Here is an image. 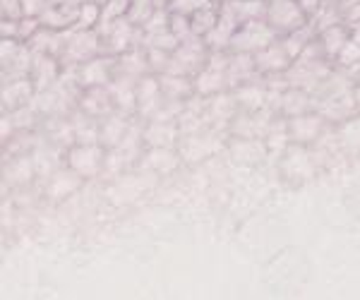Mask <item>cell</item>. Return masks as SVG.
<instances>
[{
    "label": "cell",
    "instance_id": "4",
    "mask_svg": "<svg viewBox=\"0 0 360 300\" xmlns=\"http://www.w3.org/2000/svg\"><path fill=\"white\" fill-rule=\"evenodd\" d=\"M96 56H101V37L96 29H70L65 48L60 53L63 65H82Z\"/></svg>",
    "mask_w": 360,
    "mask_h": 300
},
{
    "label": "cell",
    "instance_id": "15",
    "mask_svg": "<svg viewBox=\"0 0 360 300\" xmlns=\"http://www.w3.org/2000/svg\"><path fill=\"white\" fill-rule=\"evenodd\" d=\"M79 17V5L77 3H65V5H49L39 20H41L44 27L56 29V32H68V29H75Z\"/></svg>",
    "mask_w": 360,
    "mask_h": 300
},
{
    "label": "cell",
    "instance_id": "9",
    "mask_svg": "<svg viewBox=\"0 0 360 300\" xmlns=\"http://www.w3.org/2000/svg\"><path fill=\"white\" fill-rule=\"evenodd\" d=\"M164 91H161L159 74H144L137 79V115L152 120L156 111L164 106Z\"/></svg>",
    "mask_w": 360,
    "mask_h": 300
},
{
    "label": "cell",
    "instance_id": "19",
    "mask_svg": "<svg viewBox=\"0 0 360 300\" xmlns=\"http://www.w3.org/2000/svg\"><path fill=\"white\" fill-rule=\"evenodd\" d=\"M149 72L152 70H149V56L144 46H135L127 53L115 58V74H127V77L139 79Z\"/></svg>",
    "mask_w": 360,
    "mask_h": 300
},
{
    "label": "cell",
    "instance_id": "1",
    "mask_svg": "<svg viewBox=\"0 0 360 300\" xmlns=\"http://www.w3.org/2000/svg\"><path fill=\"white\" fill-rule=\"evenodd\" d=\"M209 46L202 37H188L185 41H180V46L171 53V60L166 65V74H183V77H197V72L207 65L209 58Z\"/></svg>",
    "mask_w": 360,
    "mask_h": 300
},
{
    "label": "cell",
    "instance_id": "29",
    "mask_svg": "<svg viewBox=\"0 0 360 300\" xmlns=\"http://www.w3.org/2000/svg\"><path fill=\"white\" fill-rule=\"evenodd\" d=\"M168 22H171V10H168V3L159 0V5H156L154 15L149 17V22L142 27V44L147 41V39L156 37V34L168 32Z\"/></svg>",
    "mask_w": 360,
    "mask_h": 300
},
{
    "label": "cell",
    "instance_id": "43",
    "mask_svg": "<svg viewBox=\"0 0 360 300\" xmlns=\"http://www.w3.org/2000/svg\"><path fill=\"white\" fill-rule=\"evenodd\" d=\"M49 5H51L49 0H22L25 15H29V17H39L46 8H49Z\"/></svg>",
    "mask_w": 360,
    "mask_h": 300
},
{
    "label": "cell",
    "instance_id": "47",
    "mask_svg": "<svg viewBox=\"0 0 360 300\" xmlns=\"http://www.w3.org/2000/svg\"><path fill=\"white\" fill-rule=\"evenodd\" d=\"M51 5H65V3H75V0H49Z\"/></svg>",
    "mask_w": 360,
    "mask_h": 300
},
{
    "label": "cell",
    "instance_id": "34",
    "mask_svg": "<svg viewBox=\"0 0 360 300\" xmlns=\"http://www.w3.org/2000/svg\"><path fill=\"white\" fill-rule=\"evenodd\" d=\"M334 63H336V67H339V70H351V67L360 65V46L348 39V41L341 46L339 53H336Z\"/></svg>",
    "mask_w": 360,
    "mask_h": 300
},
{
    "label": "cell",
    "instance_id": "35",
    "mask_svg": "<svg viewBox=\"0 0 360 300\" xmlns=\"http://www.w3.org/2000/svg\"><path fill=\"white\" fill-rule=\"evenodd\" d=\"M207 137H197L195 132L188 137V142L183 144V154L188 157L190 161H197V159H205L207 154L217 152L219 147H209V142H205Z\"/></svg>",
    "mask_w": 360,
    "mask_h": 300
},
{
    "label": "cell",
    "instance_id": "33",
    "mask_svg": "<svg viewBox=\"0 0 360 300\" xmlns=\"http://www.w3.org/2000/svg\"><path fill=\"white\" fill-rule=\"evenodd\" d=\"M98 20H101V3L98 0H86V3H79V17L75 29H96Z\"/></svg>",
    "mask_w": 360,
    "mask_h": 300
},
{
    "label": "cell",
    "instance_id": "46",
    "mask_svg": "<svg viewBox=\"0 0 360 300\" xmlns=\"http://www.w3.org/2000/svg\"><path fill=\"white\" fill-rule=\"evenodd\" d=\"M353 101H356V111L360 113V79L353 84Z\"/></svg>",
    "mask_w": 360,
    "mask_h": 300
},
{
    "label": "cell",
    "instance_id": "28",
    "mask_svg": "<svg viewBox=\"0 0 360 300\" xmlns=\"http://www.w3.org/2000/svg\"><path fill=\"white\" fill-rule=\"evenodd\" d=\"M5 176H8V181L15 183V185H25V183H29L37 176V159L15 157V164H10L8 169H5Z\"/></svg>",
    "mask_w": 360,
    "mask_h": 300
},
{
    "label": "cell",
    "instance_id": "22",
    "mask_svg": "<svg viewBox=\"0 0 360 300\" xmlns=\"http://www.w3.org/2000/svg\"><path fill=\"white\" fill-rule=\"evenodd\" d=\"M161 91H164L166 101H190V96L195 94V79L183 77V74H159Z\"/></svg>",
    "mask_w": 360,
    "mask_h": 300
},
{
    "label": "cell",
    "instance_id": "18",
    "mask_svg": "<svg viewBox=\"0 0 360 300\" xmlns=\"http://www.w3.org/2000/svg\"><path fill=\"white\" fill-rule=\"evenodd\" d=\"M79 108L82 113L91 115V118H106L113 111V99L108 86H91V89H84V94L79 96Z\"/></svg>",
    "mask_w": 360,
    "mask_h": 300
},
{
    "label": "cell",
    "instance_id": "25",
    "mask_svg": "<svg viewBox=\"0 0 360 300\" xmlns=\"http://www.w3.org/2000/svg\"><path fill=\"white\" fill-rule=\"evenodd\" d=\"M226 8L236 17L238 25H245L252 20H264L266 15V0H226Z\"/></svg>",
    "mask_w": 360,
    "mask_h": 300
},
{
    "label": "cell",
    "instance_id": "40",
    "mask_svg": "<svg viewBox=\"0 0 360 300\" xmlns=\"http://www.w3.org/2000/svg\"><path fill=\"white\" fill-rule=\"evenodd\" d=\"M39 29H41V20H39V17H29V15H25L20 22H17V39L27 44L29 39H32L34 34L39 32Z\"/></svg>",
    "mask_w": 360,
    "mask_h": 300
},
{
    "label": "cell",
    "instance_id": "48",
    "mask_svg": "<svg viewBox=\"0 0 360 300\" xmlns=\"http://www.w3.org/2000/svg\"><path fill=\"white\" fill-rule=\"evenodd\" d=\"M164 3H171V0H164Z\"/></svg>",
    "mask_w": 360,
    "mask_h": 300
},
{
    "label": "cell",
    "instance_id": "30",
    "mask_svg": "<svg viewBox=\"0 0 360 300\" xmlns=\"http://www.w3.org/2000/svg\"><path fill=\"white\" fill-rule=\"evenodd\" d=\"M130 3H132V0H103V3H101V20H98L96 32L98 34L106 32V29L111 27L115 20L125 17L127 10H130Z\"/></svg>",
    "mask_w": 360,
    "mask_h": 300
},
{
    "label": "cell",
    "instance_id": "37",
    "mask_svg": "<svg viewBox=\"0 0 360 300\" xmlns=\"http://www.w3.org/2000/svg\"><path fill=\"white\" fill-rule=\"evenodd\" d=\"M144 48H147V56H149V70L154 74H164L168 60H171V53L161 48H154V46H144Z\"/></svg>",
    "mask_w": 360,
    "mask_h": 300
},
{
    "label": "cell",
    "instance_id": "17",
    "mask_svg": "<svg viewBox=\"0 0 360 300\" xmlns=\"http://www.w3.org/2000/svg\"><path fill=\"white\" fill-rule=\"evenodd\" d=\"M37 94V86L29 77L3 82V111H15V108L29 106Z\"/></svg>",
    "mask_w": 360,
    "mask_h": 300
},
{
    "label": "cell",
    "instance_id": "44",
    "mask_svg": "<svg viewBox=\"0 0 360 300\" xmlns=\"http://www.w3.org/2000/svg\"><path fill=\"white\" fill-rule=\"evenodd\" d=\"M322 3H324V0H298V5L303 8V13L310 17V20L317 15V10L322 8Z\"/></svg>",
    "mask_w": 360,
    "mask_h": 300
},
{
    "label": "cell",
    "instance_id": "36",
    "mask_svg": "<svg viewBox=\"0 0 360 300\" xmlns=\"http://www.w3.org/2000/svg\"><path fill=\"white\" fill-rule=\"evenodd\" d=\"M339 142L346 144L348 149H360V115L348 118L339 128Z\"/></svg>",
    "mask_w": 360,
    "mask_h": 300
},
{
    "label": "cell",
    "instance_id": "10",
    "mask_svg": "<svg viewBox=\"0 0 360 300\" xmlns=\"http://www.w3.org/2000/svg\"><path fill=\"white\" fill-rule=\"evenodd\" d=\"M293 58L288 56L286 46H283L281 37L276 39L274 44H269L266 48H262L259 53H255V67H257V74L264 77V74H278L286 72L291 67Z\"/></svg>",
    "mask_w": 360,
    "mask_h": 300
},
{
    "label": "cell",
    "instance_id": "8",
    "mask_svg": "<svg viewBox=\"0 0 360 300\" xmlns=\"http://www.w3.org/2000/svg\"><path fill=\"white\" fill-rule=\"evenodd\" d=\"M115 77V58L113 56H96L77 67V84L82 89L91 86H108Z\"/></svg>",
    "mask_w": 360,
    "mask_h": 300
},
{
    "label": "cell",
    "instance_id": "38",
    "mask_svg": "<svg viewBox=\"0 0 360 300\" xmlns=\"http://www.w3.org/2000/svg\"><path fill=\"white\" fill-rule=\"evenodd\" d=\"M142 46H154V48H161V51H168V53H173V51H176L178 46H180V39L171 32V29H168V32H164V34H156V37L147 39V41H144Z\"/></svg>",
    "mask_w": 360,
    "mask_h": 300
},
{
    "label": "cell",
    "instance_id": "26",
    "mask_svg": "<svg viewBox=\"0 0 360 300\" xmlns=\"http://www.w3.org/2000/svg\"><path fill=\"white\" fill-rule=\"evenodd\" d=\"M348 41V27H344L339 22V25H332L327 29H322V32L317 34V44L319 48H322V53L329 58V60H334L336 53L341 51V46Z\"/></svg>",
    "mask_w": 360,
    "mask_h": 300
},
{
    "label": "cell",
    "instance_id": "31",
    "mask_svg": "<svg viewBox=\"0 0 360 300\" xmlns=\"http://www.w3.org/2000/svg\"><path fill=\"white\" fill-rule=\"evenodd\" d=\"M147 169H154V171H161V173H168L178 166V154L173 152V147H159V149H152L147 154V161H144Z\"/></svg>",
    "mask_w": 360,
    "mask_h": 300
},
{
    "label": "cell",
    "instance_id": "6",
    "mask_svg": "<svg viewBox=\"0 0 360 300\" xmlns=\"http://www.w3.org/2000/svg\"><path fill=\"white\" fill-rule=\"evenodd\" d=\"M264 20L269 22L271 29H276L278 37H283V34H291L295 29L305 27L310 17L303 13L298 0H266Z\"/></svg>",
    "mask_w": 360,
    "mask_h": 300
},
{
    "label": "cell",
    "instance_id": "16",
    "mask_svg": "<svg viewBox=\"0 0 360 300\" xmlns=\"http://www.w3.org/2000/svg\"><path fill=\"white\" fill-rule=\"evenodd\" d=\"M233 96L238 101V108L240 111H262L266 106V99L271 96V91L266 89L264 82H255V79H250V82L236 86L233 89Z\"/></svg>",
    "mask_w": 360,
    "mask_h": 300
},
{
    "label": "cell",
    "instance_id": "5",
    "mask_svg": "<svg viewBox=\"0 0 360 300\" xmlns=\"http://www.w3.org/2000/svg\"><path fill=\"white\" fill-rule=\"evenodd\" d=\"M101 37V56H123L135 46H142V29L132 25L127 17L115 20L106 32L98 34Z\"/></svg>",
    "mask_w": 360,
    "mask_h": 300
},
{
    "label": "cell",
    "instance_id": "14",
    "mask_svg": "<svg viewBox=\"0 0 360 300\" xmlns=\"http://www.w3.org/2000/svg\"><path fill=\"white\" fill-rule=\"evenodd\" d=\"M178 140H180L178 123H168V120H149V125L142 130V144L149 149L173 147Z\"/></svg>",
    "mask_w": 360,
    "mask_h": 300
},
{
    "label": "cell",
    "instance_id": "39",
    "mask_svg": "<svg viewBox=\"0 0 360 300\" xmlns=\"http://www.w3.org/2000/svg\"><path fill=\"white\" fill-rule=\"evenodd\" d=\"M168 29L185 41L188 37H193V27H190V15H180V13H171V22H168Z\"/></svg>",
    "mask_w": 360,
    "mask_h": 300
},
{
    "label": "cell",
    "instance_id": "12",
    "mask_svg": "<svg viewBox=\"0 0 360 300\" xmlns=\"http://www.w3.org/2000/svg\"><path fill=\"white\" fill-rule=\"evenodd\" d=\"M29 79L37 86V94L39 91L51 89V86L60 79V58H56L51 53H34V65H32Z\"/></svg>",
    "mask_w": 360,
    "mask_h": 300
},
{
    "label": "cell",
    "instance_id": "13",
    "mask_svg": "<svg viewBox=\"0 0 360 300\" xmlns=\"http://www.w3.org/2000/svg\"><path fill=\"white\" fill-rule=\"evenodd\" d=\"M108 91H111L113 106L118 108L120 113H137V79L127 77V74H115L108 84Z\"/></svg>",
    "mask_w": 360,
    "mask_h": 300
},
{
    "label": "cell",
    "instance_id": "2",
    "mask_svg": "<svg viewBox=\"0 0 360 300\" xmlns=\"http://www.w3.org/2000/svg\"><path fill=\"white\" fill-rule=\"evenodd\" d=\"M278 39V32L276 29L269 27L266 20H252V22H245L236 29V34L231 37V44H229V53H259L262 48H266L269 44H274Z\"/></svg>",
    "mask_w": 360,
    "mask_h": 300
},
{
    "label": "cell",
    "instance_id": "45",
    "mask_svg": "<svg viewBox=\"0 0 360 300\" xmlns=\"http://www.w3.org/2000/svg\"><path fill=\"white\" fill-rule=\"evenodd\" d=\"M348 25V39L356 41L360 46V20H353V22H346Z\"/></svg>",
    "mask_w": 360,
    "mask_h": 300
},
{
    "label": "cell",
    "instance_id": "27",
    "mask_svg": "<svg viewBox=\"0 0 360 300\" xmlns=\"http://www.w3.org/2000/svg\"><path fill=\"white\" fill-rule=\"evenodd\" d=\"M219 13H221V5H202L200 10H195L193 15H190V27H193V34L195 37H209L212 34V29L217 27L219 22Z\"/></svg>",
    "mask_w": 360,
    "mask_h": 300
},
{
    "label": "cell",
    "instance_id": "7",
    "mask_svg": "<svg viewBox=\"0 0 360 300\" xmlns=\"http://www.w3.org/2000/svg\"><path fill=\"white\" fill-rule=\"evenodd\" d=\"M106 149L101 144H75L68 149V169L79 173L82 178H94L103 169Z\"/></svg>",
    "mask_w": 360,
    "mask_h": 300
},
{
    "label": "cell",
    "instance_id": "32",
    "mask_svg": "<svg viewBox=\"0 0 360 300\" xmlns=\"http://www.w3.org/2000/svg\"><path fill=\"white\" fill-rule=\"evenodd\" d=\"M156 5H159V0H132L130 3V10H127V20L132 22L135 27L142 29L144 25L149 22V17L154 15Z\"/></svg>",
    "mask_w": 360,
    "mask_h": 300
},
{
    "label": "cell",
    "instance_id": "41",
    "mask_svg": "<svg viewBox=\"0 0 360 300\" xmlns=\"http://www.w3.org/2000/svg\"><path fill=\"white\" fill-rule=\"evenodd\" d=\"M202 5H207V0H171L168 10H171V13H180V15H193Z\"/></svg>",
    "mask_w": 360,
    "mask_h": 300
},
{
    "label": "cell",
    "instance_id": "42",
    "mask_svg": "<svg viewBox=\"0 0 360 300\" xmlns=\"http://www.w3.org/2000/svg\"><path fill=\"white\" fill-rule=\"evenodd\" d=\"M0 3H3V8H0L3 20H22V17H25L22 0H0Z\"/></svg>",
    "mask_w": 360,
    "mask_h": 300
},
{
    "label": "cell",
    "instance_id": "3",
    "mask_svg": "<svg viewBox=\"0 0 360 300\" xmlns=\"http://www.w3.org/2000/svg\"><path fill=\"white\" fill-rule=\"evenodd\" d=\"M229 51H212L207 58V65L197 72L195 77V94L209 96L221 94V91L229 89V77H226V67H229Z\"/></svg>",
    "mask_w": 360,
    "mask_h": 300
},
{
    "label": "cell",
    "instance_id": "23",
    "mask_svg": "<svg viewBox=\"0 0 360 300\" xmlns=\"http://www.w3.org/2000/svg\"><path fill=\"white\" fill-rule=\"evenodd\" d=\"M127 130H130V125H127L123 113L106 115V118L98 123V144H101L103 149H115L120 142H123Z\"/></svg>",
    "mask_w": 360,
    "mask_h": 300
},
{
    "label": "cell",
    "instance_id": "20",
    "mask_svg": "<svg viewBox=\"0 0 360 300\" xmlns=\"http://www.w3.org/2000/svg\"><path fill=\"white\" fill-rule=\"evenodd\" d=\"M226 77H229V86H236L250 82V79L257 77V67H255V56L250 53H231L229 67H226Z\"/></svg>",
    "mask_w": 360,
    "mask_h": 300
},
{
    "label": "cell",
    "instance_id": "11",
    "mask_svg": "<svg viewBox=\"0 0 360 300\" xmlns=\"http://www.w3.org/2000/svg\"><path fill=\"white\" fill-rule=\"evenodd\" d=\"M286 130H288V140H293L295 144H310L319 140V135H322L324 118L317 111L293 115V118H288Z\"/></svg>",
    "mask_w": 360,
    "mask_h": 300
},
{
    "label": "cell",
    "instance_id": "24",
    "mask_svg": "<svg viewBox=\"0 0 360 300\" xmlns=\"http://www.w3.org/2000/svg\"><path fill=\"white\" fill-rule=\"evenodd\" d=\"M82 181H84V178L79 176V173H75L72 169H63L49 181V185H46V195H49L51 200L70 197L75 190L82 185Z\"/></svg>",
    "mask_w": 360,
    "mask_h": 300
},
{
    "label": "cell",
    "instance_id": "21",
    "mask_svg": "<svg viewBox=\"0 0 360 300\" xmlns=\"http://www.w3.org/2000/svg\"><path fill=\"white\" fill-rule=\"evenodd\" d=\"M315 108V101H312V94L305 89H298V86H288L278 94V111L286 113L288 118L300 113H307Z\"/></svg>",
    "mask_w": 360,
    "mask_h": 300
}]
</instances>
